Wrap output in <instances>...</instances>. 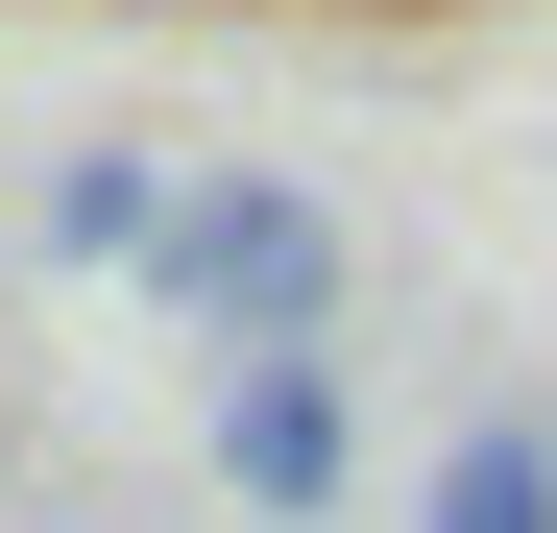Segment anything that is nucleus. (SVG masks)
Masks as SVG:
<instances>
[{
  "label": "nucleus",
  "instance_id": "nucleus-1",
  "mask_svg": "<svg viewBox=\"0 0 557 533\" xmlns=\"http://www.w3.org/2000/svg\"><path fill=\"white\" fill-rule=\"evenodd\" d=\"M195 339H243V364H315V315H339V219L292 195V170H195V219H170L146 266Z\"/></svg>",
  "mask_w": 557,
  "mask_h": 533
},
{
  "label": "nucleus",
  "instance_id": "nucleus-2",
  "mask_svg": "<svg viewBox=\"0 0 557 533\" xmlns=\"http://www.w3.org/2000/svg\"><path fill=\"white\" fill-rule=\"evenodd\" d=\"M219 485H243V533H315L339 509V364H243L219 388Z\"/></svg>",
  "mask_w": 557,
  "mask_h": 533
},
{
  "label": "nucleus",
  "instance_id": "nucleus-3",
  "mask_svg": "<svg viewBox=\"0 0 557 533\" xmlns=\"http://www.w3.org/2000/svg\"><path fill=\"white\" fill-rule=\"evenodd\" d=\"M170 219H195V170H146V146L49 170V243H73V266H170Z\"/></svg>",
  "mask_w": 557,
  "mask_h": 533
},
{
  "label": "nucleus",
  "instance_id": "nucleus-4",
  "mask_svg": "<svg viewBox=\"0 0 557 533\" xmlns=\"http://www.w3.org/2000/svg\"><path fill=\"white\" fill-rule=\"evenodd\" d=\"M412 533H557V412H485V436L436 461V509H412Z\"/></svg>",
  "mask_w": 557,
  "mask_h": 533
}]
</instances>
